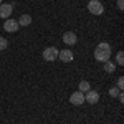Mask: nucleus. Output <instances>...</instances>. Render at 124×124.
<instances>
[{"mask_svg":"<svg viewBox=\"0 0 124 124\" xmlns=\"http://www.w3.org/2000/svg\"><path fill=\"white\" fill-rule=\"evenodd\" d=\"M113 55V51H111V45L109 43H106V41H101L94 50V58L96 61H101V63H104L108 61L109 58Z\"/></svg>","mask_w":124,"mask_h":124,"instance_id":"1","label":"nucleus"},{"mask_svg":"<svg viewBox=\"0 0 124 124\" xmlns=\"http://www.w3.org/2000/svg\"><path fill=\"white\" fill-rule=\"evenodd\" d=\"M88 10L93 15H103L104 13V5L99 0H89L88 2Z\"/></svg>","mask_w":124,"mask_h":124,"instance_id":"2","label":"nucleus"},{"mask_svg":"<svg viewBox=\"0 0 124 124\" xmlns=\"http://www.w3.org/2000/svg\"><path fill=\"white\" fill-rule=\"evenodd\" d=\"M58 53H60V50L56 46H48L43 50V60L45 61H55V60H58Z\"/></svg>","mask_w":124,"mask_h":124,"instance_id":"3","label":"nucleus"},{"mask_svg":"<svg viewBox=\"0 0 124 124\" xmlns=\"http://www.w3.org/2000/svg\"><path fill=\"white\" fill-rule=\"evenodd\" d=\"M18 28H20L18 22L13 20V18H7V20H5V23H3V30L8 31V33H15Z\"/></svg>","mask_w":124,"mask_h":124,"instance_id":"4","label":"nucleus"},{"mask_svg":"<svg viewBox=\"0 0 124 124\" xmlns=\"http://www.w3.org/2000/svg\"><path fill=\"white\" fill-rule=\"evenodd\" d=\"M99 101V93L94 91V89H89L88 93H85V103L88 104H96Z\"/></svg>","mask_w":124,"mask_h":124,"instance_id":"5","label":"nucleus"},{"mask_svg":"<svg viewBox=\"0 0 124 124\" xmlns=\"http://www.w3.org/2000/svg\"><path fill=\"white\" fill-rule=\"evenodd\" d=\"M58 60H61V63H71L75 60V55L71 50H61L58 53Z\"/></svg>","mask_w":124,"mask_h":124,"instance_id":"6","label":"nucleus"},{"mask_svg":"<svg viewBox=\"0 0 124 124\" xmlns=\"http://www.w3.org/2000/svg\"><path fill=\"white\" fill-rule=\"evenodd\" d=\"M70 103L75 106H81L85 103V93H81V91H75L73 94L70 96Z\"/></svg>","mask_w":124,"mask_h":124,"instance_id":"7","label":"nucleus"},{"mask_svg":"<svg viewBox=\"0 0 124 124\" xmlns=\"http://www.w3.org/2000/svg\"><path fill=\"white\" fill-rule=\"evenodd\" d=\"M12 12H13L12 3H2V5H0V18H5V20L10 18Z\"/></svg>","mask_w":124,"mask_h":124,"instance_id":"8","label":"nucleus"},{"mask_svg":"<svg viewBox=\"0 0 124 124\" xmlns=\"http://www.w3.org/2000/svg\"><path fill=\"white\" fill-rule=\"evenodd\" d=\"M63 41H65L66 45H75L78 41V37L73 31H66V33H63Z\"/></svg>","mask_w":124,"mask_h":124,"instance_id":"9","label":"nucleus"},{"mask_svg":"<svg viewBox=\"0 0 124 124\" xmlns=\"http://www.w3.org/2000/svg\"><path fill=\"white\" fill-rule=\"evenodd\" d=\"M103 70H104L106 73H114L116 63H114V61H111V60H108V61H104V63H103Z\"/></svg>","mask_w":124,"mask_h":124,"instance_id":"10","label":"nucleus"},{"mask_svg":"<svg viewBox=\"0 0 124 124\" xmlns=\"http://www.w3.org/2000/svg\"><path fill=\"white\" fill-rule=\"evenodd\" d=\"M17 22H18L20 27H28L30 23H31V17L30 15H20V18Z\"/></svg>","mask_w":124,"mask_h":124,"instance_id":"11","label":"nucleus"},{"mask_svg":"<svg viewBox=\"0 0 124 124\" xmlns=\"http://www.w3.org/2000/svg\"><path fill=\"white\" fill-rule=\"evenodd\" d=\"M89 89H91V85L88 81H81L79 86H78V91H81V93H88Z\"/></svg>","mask_w":124,"mask_h":124,"instance_id":"12","label":"nucleus"},{"mask_svg":"<svg viewBox=\"0 0 124 124\" xmlns=\"http://www.w3.org/2000/svg\"><path fill=\"white\" fill-rule=\"evenodd\" d=\"M7 48H8V40L3 38V37H0V51L7 50Z\"/></svg>","mask_w":124,"mask_h":124,"instance_id":"13","label":"nucleus"},{"mask_svg":"<svg viewBox=\"0 0 124 124\" xmlns=\"http://www.w3.org/2000/svg\"><path fill=\"white\" fill-rule=\"evenodd\" d=\"M116 63L121 65V66L124 65V53L123 51H117V55H116Z\"/></svg>","mask_w":124,"mask_h":124,"instance_id":"14","label":"nucleus"},{"mask_svg":"<svg viewBox=\"0 0 124 124\" xmlns=\"http://www.w3.org/2000/svg\"><path fill=\"white\" fill-rule=\"evenodd\" d=\"M121 93V89L117 88V86H113L111 89H109V96H113V98H117V94Z\"/></svg>","mask_w":124,"mask_h":124,"instance_id":"15","label":"nucleus"},{"mask_svg":"<svg viewBox=\"0 0 124 124\" xmlns=\"http://www.w3.org/2000/svg\"><path fill=\"white\" fill-rule=\"evenodd\" d=\"M117 88L123 91V88H124V79H123V76H119V79H117Z\"/></svg>","mask_w":124,"mask_h":124,"instance_id":"16","label":"nucleus"},{"mask_svg":"<svg viewBox=\"0 0 124 124\" xmlns=\"http://www.w3.org/2000/svg\"><path fill=\"white\" fill-rule=\"evenodd\" d=\"M117 10H124V0H117Z\"/></svg>","mask_w":124,"mask_h":124,"instance_id":"17","label":"nucleus"},{"mask_svg":"<svg viewBox=\"0 0 124 124\" xmlns=\"http://www.w3.org/2000/svg\"><path fill=\"white\" fill-rule=\"evenodd\" d=\"M0 5H2V0H0Z\"/></svg>","mask_w":124,"mask_h":124,"instance_id":"18","label":"nucleus"}]
</instances>
